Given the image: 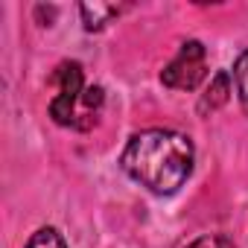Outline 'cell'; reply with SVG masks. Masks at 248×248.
Here are the masks:
<instances>
[{"label": "cell", "mask_w": 248, "mask_h": 248, "mask_svg": "<svg viewBox=\"0 0 248 248\" xmlns=\"http://www.w3.org/2000/svg\"><path fill=\"white\" fill-rule=\"evenodd\" d=\"M233 88H236L242 111L248 114V50H242L233 62Z\"/></svg>", "instance_id": "cell-6"}, {"label": "cell", "mask_w": 248, "mask_h": 248, "mask_svg": "<svg viewBox=\"0 0 248 248\" xmlns=\"http://www.w3.org/2000/svg\"><path fill=\"white\" fill-rule=\"evenodd\" d=\"M187 248H236V245H233V239L225 236V233H204V236L193 239Z\"/></svg>", "instance_id": "cell-8"}, {"label": "cell", "mask_w": 248, "mask_h": 248, "mask_svg": "<svg viewBox=\"0 0 248 248\" xmlns=\"http://www.w3.org/2000/svg\"><path fill=\"white\" fill-rule=\"evenodd\" d=\"M193 143L172 129H146L123 149V172L155 196H172L193 172Z\"/></svg>", "instance_id": "cell-1"}, {"label": "cell", "mask_w": 248, "mask_h": 248, "mask_svg": "<svg viewBox=\"0 0 248 248\" xmlns=\"http://www.w3.org/2000/svg\"><path fill=\"white\" fill-rule=\"evenodd\" d=\"M50 82L56 85V93L50 99V117L59 123V126L67 129H91L96 126L105 93L99 85H85V73L79 62H62Z\"/></svg>", "instance_id": "cell-2"}, {"label": "cell", "mask_w": 248, "mask_h": 248, "mask_svg": "<svg viewBox=\"0 0 248 248\" xmlns=\"http://www.w3.org/2000/svg\"><path fill=\"white\" fill-rule=\"evenodd\" d=\"M207 76V53L202 41H184L178 56L161 70V82L172 91H196Z\"/></svg>", "instance_id": "cell-3"}, {"label": "cell", "mask_w": 248, "mask_h": 248, "mask_svg": "<svg viewBox=\"0 0 248 248\" xmlns=\"http://www.w3.org/2000/svg\"><path fill=\"white\" fill-rule=\"evenodd\" d=\"M228 96H231V76H228L225 70H219V73L210 79V88L204 91V96H202V102H199V111H202V114L216 111L219 105L228 102Z\"/></svg>", "instance_id": "cell-4"}, {"label": "cell", "mask_w": 248, "mask_h": 248, "mask_svg": "<svg viewBox=\"0 0 248 248\" xmlns=\"http://www.w3.org/2000/svg\"><path fill=\"white\" fill-rule=\"evenodd\" d=\"M79 15H82L85 30H102L114 15H120V6H114V3H82Z\"/></svg>", "instance_id": "cell-5"}, {"label": "cell", "mask_w": 248, "mask_h": 248, "mask_svg": "<svg viewBox=\"0 0 248 248\" xmlns=\"http://www.w3.org/2000/svg\"><path fill=\"white\" fill-rule=\"evenodd\" d=\"M27 248H67V242H64V236H62L56 228H38V231L30 236Z\"/></svg>", "instance_id": "cell-7"}]
</instances>
